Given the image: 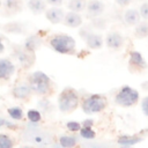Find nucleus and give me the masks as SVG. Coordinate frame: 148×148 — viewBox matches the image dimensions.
<instances>
[{
  "mask_svg": "<svg viewBox=\"0 0 148 148\" xmlns=\"http://www.w3.org/2000/svg\"><path fill=\"white\" fill-rule=\"evenodd\" d=\"M108 105V99L102 94H89L81 98V109L87 114L98 113Z\"/></svg>",
  "mask_w": 148,
  "mask_h": 148,
  "instance_id": "20e7f679",
  "label": "nucleus"
},
{
  "mask_svg": "<svg viewBox=\"0 0 148 148\" xmlns=\"http://www.w3.org/2000/svg\"><path fill=\"white\" fill-rule=\"evenodd\" d=\"M141 15L140 12L135 8H130L124 13V21L127 25H136L140 23Z\"/></svg>",
  "mask_w": 148,
  "mask_h": 148,
  "instance_id": "2eb2a0df",
  "label": "nucleus"
},
{
  "mask_svg": "<svg viewBox=\"0 0 148 148\" xmlns=\"http://www.w3.org/2000/svg\"><path fill=\"white\" fill-rule=\"evenodd\" d=\"M32 94L34 92H32V90H31V88H30V86L28 83L15 86L13 88V90H12V96L15 99H21V101L29 99Z\"/></svg>",
  "mask_w": 148,
  "mask_h": 148,
  "instance_id": "ddd939ff",
  "label": "nucleus"
},
{
  "mask_svg": "<svg viewBox=\"0 0 148 148\" xmlns=\"http://www.w3.org/2000/svg\"><path fill=\"white\" fill-rule=\"evenodd\" d=\"M105 44L111 50H119L124 45V36L118 31H110L105 37Z\"/></svg>",
  "mask_w": 148,
  "mask_h": 148,
  "instance_id": "1a4fd4ad",
  "label": "nucleus"
},
{
  "mask_svg": "<svg viewBox=\"0 0 148 148\" xmlns=\"http://www.w3.org/2000/svg\"><path fill=\"white\" fill-rule=\"evenodd\" d=\"M7 113L14 120H21L24 117V112H23V110H22L21 106H12V108H8Z\"/></svg>",
  "mask_w": 148,
  "mask_h": 148,
  "instance_id": "5701e85b",
  "label": "nucleus"
},
{
  "mask_svg": "<svg viewBox=\"0 0 148 148\" xmlns=\"http://www.w3.org/2000/svg\"><path fill=\"white\" fill-rule=\"evenodd\" d=\"M0 126H1V127H7V128H9V130L16 128V125H15L14 123H12L10 120H7V119L3 118V117L0 118Z\"/></svg>",
  "mask_w": 148,
  "mask_h": 148,
  "instance_id": "2f4dec72",
  "label": "nucleus"
},
{
  "mask_svg": "<svg viewBox=\"0 0 148 148\" xmlns=\"http://www.w3.org/2000/svg\"><path fill=\"white\" fill-rule=\"evenodd\" d=\"M134 35L138 38H146L148 37V22L142 21L134 28Z\"/></svg>",
  "mask_w": 148,
  "mask_h": 148,
  "instance_id": "4be33fe9",
  "label": "nucleus"
},
{
  "mask_svg": "<svg viewBox=\"0 0 148 148\" xmlns=\"http://www.w3.org/2000/svg\"><path fill=\"white\" fill-rule=\"evenodd\" d=\"M49 44L52 50L61 54H74L76 51L75 39L67 34H57L51 36Z\"/></svg>",
  "mask_w": 148,
  "mask_h": 148,
  "instance_id": "7ed1b4c3",
  "label": "nucleus"
},
{
  "mask_svg": "<svg viewBox=\"0 0 148 148\" xmlns=\"http://www.w3.org/2000/svg\"><path fill=\"white\" fill-rule=\"evenodd\" d=\"M65 15H66V13H65L64 9L60 8V7H50V8H47L46 12H45V17H46V20H47L50 23H52V24H58V23L64 22Z\"/></svg>",
  "mask_w": 148,
  "mask_h": 148,
  "instance_id": "9d476101",
  "label": "nucleus"
},
{
  "mask_svg": "<svg viewBox=\"0 0 148 148\" xmlns=\"http://www.w3.org/2000/svg\"><path fill=\"white\" fill-rule=\"evenodd\" d=\"M66 127L71 132H80V130L82 128V124H80L77 121H68L66 124Z\"/></svg>",
  "mask_w": 148,
  "mask_h": 148,
  "instance_id": "c85d7f7f",
  "label": "nucleus"
},
{
  "mask_svg": "<svg viewBox=\"0 0 148 148\" xmlns=\"http://www.w3.org/2000/svg\"><path fill=\"white\" fill-rule=\"evenodd\" d=\"M5 30H7L9 32H14V34H22L23 32V28L20 23H9V24L5 25Z\"/></svg>",
  "mask_w": 148,
  "mask_h": 148,
  "instance_id": "bb28decb",
  "label": "nucleus"
},
{
  "mask_svg": "<svg viewBox=\"0 0 148 148\" xmlns=\"http://www.w3.org/2000/svg\"><path fill=\"white\" fill-rule=\"evenodd\" d=\"M147 68V62L139 51H132L128 58V69L132 73L142 72Z\"/></svg>",
  "mask_w": 148,
  "mask_h": 148,
  "instance_id": "0eeeda50",
  "label": "nucleus"
},
{
  "mask_svg": "<svg viewBox=\"0 0 148 148\" xmlns=\"http://www.w3.org/2000/svg\"><path fill=\"white\" fill-rule=\"evenodd\" d=\"M92 125H94V120L92 119H86L82 123V127H92Z\"/></svg>",
  "mask_w": 148,
  "mask_h": 148,
  "instance_id": "e433bc0d",
  "label": "nucleus"
},
{
  "mask_svg": "<svg viewBox=\"0 0 148 148\" xmlns=\"http://www.w3.org/2000/svg\"><path fill=\"white\" fill-rule=\"evenodd\" d=\"M20 148H34V147H31V146H22Z\"/></svg>",
  "mask_w": 148,
  "mask_h": 148,
  "instance_id": "58836bf2",
  "label": "nucleus"
},
{
  "mask_svg": "<svg viewBox=\"0 0 148 148\" xmlns=\"http://www.w3.org/2000/svg\"><path fill=\"white\" fill-rule=\"evenodd\" d=\"M79 105H81V98L79 96V92L72 87L64 88L58 96L59 110L62 113H71L76 110Z\"/></svg>",
  "mask_w": 148,
  "mask_h": 148,
  "instance_id": "f03ea898",
  "label": "nucleus"
},
{
  "mask_svg": "<svg viewBox=\"0 0 148 148\" xmlns=\"http://www.w3.org/2000/svg\"><path fill=\"white\" fill-rule=\"evenodd\" d=\"M91 25L96 29H104L105 25H106V20L103 18V17H94L92 21H91Z\"/></svg>",
  "mask_w": 148,
  "mask_h": 148,
  "instance_id": "cd10ccee",
  "label": "nucleus"
},
{
  "mask_svg": "<svg viewBox=\"0 0 148 148\" xmlns=\"http://www.w3.org/2000/svg\"><path fill=\"white\" fill-rule=\"evenodd\" d=\"M80 136L86 140H92V139H95L96 133L92 130V127H82L80 130Z\"/></svg>",
  "mask_w": 148,
  "mask_h": 148,
  "instance_id": "a878e982",
  "label": "nucleus"
},
{
  "mask_svg": "<svg viewBox=\"0 0 148 148\" xmlns=\"http://www.w3.org/2000/svg\"><path fill=\"white\" fill-rule=\"evenodd\" d=\"M82 148H110L106 143L101 142H87L82 145Z\"/></svg>",
  "mask_w": 148,
  "mask_h": 148,
  "instance_id": "c756f323",
  "label": "nucleus"
},
{
  "mask_svg": "<svg viewBox=\"0 0 148 148\" xmlns=\"http://www.w3.org/2000/svg\"><path fill=\"white\" fill-rule=\"evenodd\" d=\"M14 56L16 57V59L18 60V62L22 65V67H25V68L27 67H30L34 64V61H35L34 52L28 51L23 46L15 47L14 49Z\"/></svg>",
  "mask_w": 148,
  "mask_h": 148,
  "instance_id": "6e6552de",
  "label": "nucleus"
},
{
  "mask_svg": "<svg viewBox=\"0 0 148 148\" xmlns=\"http://www.w3.org/2000/svg\"><path fill=\"white\" fill-rule=\"evenodd\" d=\"M139 102V92L130 86H123L114 96V103L123 108L134 106Z\"/></svg>",
  "mask_w": 148,
  "mask_h": 148,
  "instance_id": "39448f33",
  "label": "nucleus"
},
{
  "mask_svg": "<svg viewBox=\"0 0 148 148\" xmlns=\"http://www.w3.org/2000/svg\"><path fill=\"white\" fill-rule=\"evenodd\" d=\"M27 117H28L30 123H35V124H38L42 120V113H40V111L38 109H30V110H28Z\"/></svg>",
  "mask_w": 148,
  "mask_h": 148,
  "instance_id": "b1692460",
  "label": "nucleus"
},
{
  "mask_svg": "<svg viewBox=\"0 0 148 148\" xmlns=\"http://www.w3.org/2000/svg\"><path fill=\"white\" fill-rule=\"evenodd\" d=\"M87 0H69L67 7L71 12L81 13L84 9H87Z\"/></svg>",
  "mask_w": 148,
  "mask_h": 148,
  "instance_id": "412c9836",
  "label": "nucleus"
},
{
  "mask_svg": "<svg viewBox=\"0 0 148 148\" xmlns=\"http://www.w3.org/2000/svg\"><path fill=\"white\" fill-rule=\"evenodd\" d=\"M42 44V39L39 36L37 35H31L29 37L25 38L24 40V44H23V47L27 49L28 51H31V52H35L36 49H38Z\"/></svg>",
  "mask_w": 148,
  "mask_h": 148,
  "instance_id": "f3484780",
  "label": "nucleus"
},
{
  "mask_svg": "<svg viewBox=\"0 0 148 148\" xmlns=\"http://www.w3.org/2000/svg\"><path fill=\"white\" fill-rule=\"evenodd\" d=\"M45 1H46V3L51 5L52 7H59L64 2V0H45Z\"/></svg>",
  "mask_w": 148,
  "mask_h": 148,
  "instance_id": "f704fd0d",
  "label": "nucleus"
},
{
  "mask_svg": "<svg viewBox=\"0 0 148 148\" xmlns=\"http://www.w3.org/2000/svg\"><path fill=\"white\" fill-rule=\"evenodd\" d=\"M14 140L6 133H0V148H13Z\"/></svg>",
  "mask_w": 148,
  "mask_h": 148,
  "instance_id": "393cba45",
  "label": "nucleus"
},
{
  "mask_svg": "<svg viewBox=\"0 0 148 148\" xmlns=\"http://www.w3.org/2000/svg\"><path fill=\"white\" fill-rule=\"evenodd\" d=\"M38 104H39V106H40L45 112H46V111H49V106H50V108H52L51 103H50L47 99H42V101H39V103H38Z\"/></svg>",
  "mask_w": 148,
  "mask_h": 148,
  "instance_id": "72a5a7b5",
  "label": "nucleus"
},
{
  "mask_svg": "<svg viewBox=\"0 0 148 148\" xmlns=\"http://www.w3.org/2000/svg\"><path fill=\"white\" fill-rule=\"evenodd\" d=\"M80 36L82 39H84L87 46L89 49H92V50H98L102 47L103 45V37L99 35V34H96V32H92L89 28H81L80 31H79Z\"/></svg>",
  "mask_w": 148,
  "mask_h": 148,
  "instance_id": "423d86ee",
  "label": "nucleus"
},
{
  "mask_svg": "<svg viewBox=\"0 0 148 148\" xmlns=\"http://www.w3.org/2000/svg\"><path fill=\"white\" fill-rule=\"evenodd\" d=\"M141 110L146 117H148V96H146L141 101Z\"/></svg>",
  "mask_w": 148,
  "mask_h": 148,
  "instance_id": "473e14b6",
  "label": "nucleus"
},
{
  "mask_svg": "<svg viewBox=\"0 0 148 148\" xmlns=\"http://www.w3.org/2000/svg\"><path fill=\"white\" fill-rule=\"evenodd\" d=\"M51 148H64V147H62L60 143H56V145H52Z\"/></svg>",
  "mask_w": 148,
  "mask_h": 148,
  "instance_id": "4c0bfd02",
  "label": "nucleus"
},
{
  "mask_svg": "<svg viewBox=\"0 0 148 148\" xmlns=\"http://www.w3.org/2000/svg\"><path fill=\"white\" fill-rule=\"evenodd\" d=\"M83 20L82 16L80 15V13H75V12H67L64 18V24L69 27V28H79L82 24Z\"/></svg>",
  "mask_w": 148,
  "mask_h": 148,
  "instance_id": "4468645a",
  "label": "nucleus"
},
{
  "mask_svg": "<svg viewBox=\"0 0 148 148\" xmlns=\"http://www.w3.org/2000/svg\"><path fill=\"white\" fill-rule=\"evenodd\" d=\"M28 8L34 14H42L46 12L45 0H28Z\"/></svg>",
  "mask_w": 148,
  "mask_h": 148,
  "instance_id": "dca6fc26",
  "label": "nucleus"
},
{
  "mask_svg": "<svg viewBox=\"0 0 148 148\" xmlns=\"http://www.w3.org/2000/svg\"><path fill=\"white\" fill-rule=\"evenodd\" d=\"M3 8L10 14L17 13L22 9V0H3Z\"/></svg>",
  "mask_w": 148,
  "mask_h": 148,
  "instance_id": "aec40b11",
  "label": "nucleus"
},
{
  "mask_svg": "<svg viewBox=\"0 0 148 148\" xmlns=\"http://www.w3.org/2000/svg\"><path fill=\"white\" fill-rule=\"evenodd\" d=\"M140 15L145 21H148V2H143L141 3L140 8H139Z\"/></svg>",
  "mask_w": 148,
  "mask_h": 148,
  "instance_id": "7c9ffc66",
  "label": "nucleus"
},
{
  "mask_svg": "<svg viewBox=\"0 0 148 148\" xmlns=\"http://www.w3.org/2000/svg\"><path fill=\"white\" fill-rule=\"evenodd\" d=\"M14 72H15L14 64L8 58H1L0 59V79L2 81H7L12 77Z\"/></svg>",
  "mask_w": 148,
  "mask_h": 148,
  "instance_id": "9b49d317",
  "label": "nucleus"
},
{
  "mask_svg": "<svg viewBox=\"0 0 148 148\" xmlns=\"http://www.w3.org/2000/svg\"><path fill=\"white\" fill-rule=\"evenodd\" d=\"M59 143L64 148H74L77 145V138L75 135L62 134L59 136Z\"/></svg>",
  "mask_w": 148,
  "mask_h": 148,
  "instance_id": "6ab92c4d",
  "label": "nucleus"
},
{
  "mask_svg": "<svg viewBox=\"0 0 148 148\" xmlns=\"http://www.w3.org/2000/svg\"><path fill=\"white\" fill-rule=\"evenodd\" d=\"M105 5L101 0H89L87 3V15L90 17H98L104 13Z\"/></svg>",
  "mask_w": 148,
  "mask_h": 148,
  "instance_id": "f8f14e48",
  "label": "nucleus"
},
{
  "mask_svg": "<svg viewBox=\"0 0 148 148\" xmlns=\"http://www.w3.org/2000/svg\"><path fill=\"white\" fill-rule=\"evenodd\" d=\"M120 148H131V147H126V146H121Z\"/></svg>",
  "mask_w": 148,
  "mask_h": 148,
  "instance_id": "ea45409f",
  "label": "nucleus"
},
{
  "mask_svg": "<svg viewBox=\"0 0 148 148\" xmlns=\"http://www.w3.org/2000/svg\"><path fill=\"white\" fill-rule=\"evenodd\" d=\"M114 1H116V3H117L118 6L125 7V6H128L133 0H114Z\"/></svg>",
  "mask_w": 148,
  "mask_h": 148,
  "instance_id": "c9c22d12",
  "label": "nucleus"
},
{
  "mask_svg": "<svg viewBox=\"0 0 148 148\" xmlns=\"http://www.w3.org/2000/svg\"><path fill=\"white\" fill-rule=\"evenodd\" d=\"M140 141H142V138L138 135H121L118 138V143L121 146H126V147H132L139 143Z\"/></svg>",
  "mask_w": 148,
  "mask_h": 148,
  "instance_id": "a211bd4d",
  "label": "nucleus"
},
{
  "mask_svg": "<svg viewBox=\"0 0 148 148\" xmlns=\"http://www.w3.org/2000/svg\"><path fill=\"white\" fill-rule=\"evenodd\" d=\"M28 84L32 92L39 96H49L53 92V82L40 71H36L28 76Z\"/></svg>",
  "mask_w": 148,
  "mask_h": 148,
  "instance_id": "f257e3e1",
  "label": "nucleus"
}]
</instances>
